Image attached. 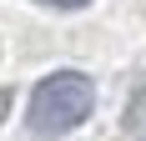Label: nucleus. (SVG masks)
<instances>
[{
	"label": "nucleus",
	"instance_id": "1",
	"mask_svg": "<svg viewBox=\"0 0 146 141\" xmlns=\"http://www.w3.org/2000/svg\"><path fill=\"white\" fill-rule=\"evenodd\" d=\"M96 106V91H91L86 76H71V70H60V76H45L35 91H30V106H25V121L30 131H40V136H60V131L81 126Z\"/></svg>",
	"mask_w": 146,
	"mask_h": 141
},
{
	"label": "nucleus",
	"instance_id": "2",
	"mask_svg": "<svg viewBox=\"0 0 146 141\" xmlns=\"http://www.w3.org/2000/svg\"><path fill=\"white\" fill-rule=\"evenodd\" d=\"M45 5H60V10H71V5H91V0H45Z\"/></svg>",
	"mask_w": 146,
	"mask_h": 141
}]
</instances>
